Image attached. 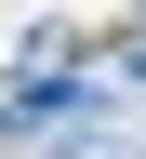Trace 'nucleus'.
Returning <instances> with one entry per match:
<instances>
[{
	"mask_svg": "<svg viewBox=\"0 0 146 159\" xmlns=\"http://www.w3.org/2000/svg\"><path fill=\"white\" fill-rule=\"evenodd\" d=\"M67 106H93V80H27V93H0V133H40Z\"/></svg>",
	"mask_w": 146,
	"mask_h": 159,
	"instance_id": "f257e3e1",
	"label": "nucleus"
},
{
	"mask_svg": "<svg viewBox=\"0 0 146 159\" xmlns=\"http://www.w3.org/2000/svg\"><path fill=\"white\" fill-rule=\"evenodd\" d=\"M133 80H146V53H133Z\"/></svg>",
	"mask_w": 146,
	"mask_h": 159,
	"instance_id": "f03ea898",
	"label": "nucleus"
}]
</instances>
